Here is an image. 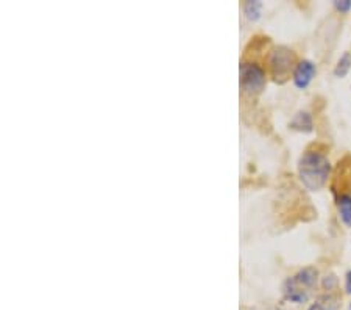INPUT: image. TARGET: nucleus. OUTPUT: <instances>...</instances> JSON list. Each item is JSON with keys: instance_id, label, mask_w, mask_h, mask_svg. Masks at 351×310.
<instances>
[{"instance_id": "nucleus-1", "label": "nucleus", "mask_w": 351, "mask_h": 310, "mask_svg": "<svg viewBox=\"0 0 351 310\" xmlns=\"http://www.w3.org/2000/svg\"><path fill=\"white\" fill-rule=\"evenodd\" d=\"M331 169L330 159L319 149H306L298 160V177L311 191H320L326 187Z\"/></svg>"}, {"instance_id": "nucleus-2", "label": "nucleus", "mask_w": 351, "mask_h": 310, "mask_svg": "<svg viewBox=\"0 0 351 310\" xmlns=\"http://www.w3.org/2000/svg\"><path fill=\"white\" fill-rule=\"evenodd\" d=\"M317 282H319V272L314 267H306L285 282L282 293H285L287 301L293 304H303L313 295Z\"/></svg>"}, {"instance_id": "nucleus-3", "label": "nucleus", "mask_w": 351, "mask_h": 310, "mask_svg": "<svg viewBox=\"0 0 351 310\" xmlns=\"http://www.w3.org/2000/svg\"><path fill=\"white\" fill-rule=\"evenodd\" d=\"M297 56L291 49L286 46L274 47L269 54V69L270 76L276 83H285L289 77L293 76L297 67Z\"/></svg>"}, {"instance_id": "nucleus-4", "label": "nucleus", "mask_w": 351, "mask_h": 310, "mask_svg": "<svg viewBox=\"0 0 351 310\" xmlns=\"http://www.w3.org/2000/svg\"><path fill=\"white\" fill-rule=\"evenodd\" d=\"M267 83L264 67L258 61L243 60L241 63V89L243 94L258 96Z\"/></svg>"}, {"instance_id": "nucleus-5", "label": "nucleus", "mask_w": 351, "mask_h": 310, "mask_svg": "<svg viewBox=\"0 0 351 310\" xmlns=\"http://www.w3.org/2000/svg\"><path fill=\"white\" fill-rule=\"evenodd\" d=\"M317 74V67L311 60H302L293 71L292 80L298 89H306Z\"/></svg>"}, {"instance_id": "nucleus-6", "label": "nucleus", "mask_w": 351, "mask_h": 310, "mask_svg": "<svg viewBox=\"0 0 351 310\" xmlns=\"http://www.w3.org/2000/svg\"><path fill=\"white\" fill-rule=\"evenodd\" d=\"M291 129L298 132H304V133L313 132L314 131L313 116H311L308 111H298L295 118L291 121Z\"/></svg>"}, {"instance_id": "nucleus-7", "label": "nucleus", "mask_w": 351, "mask_h": 310, "mask_svg": "<svg viewBox=\"0 0 351 310\" xmlns=\"http://www.w3.org/2000/svg\"><path fill=\"white\" fill-rule=\"evenodd\" d=\"M336 207H337L341 221L347 225V228H351V196L350 195L337 196Z\"/></svg>"}, {"instance_id": "nucleus-8", "label": "nucleus", "mask_w": 351, "mask_h": 310, "mask_svg": "<svg viewBox=\"0 0 351 310\" xmlns=\"http://www.w3.org/2000/svg\"><path fill=\"white\" fill-rule=\"evenodd\" d=\"M339 302L336 296H322L308 310H337Z\"/></svg>"}, {"instance_id": "nucleus-9", "label": "nucleus", "mask_w": 351, "mask_h": 310, "mask_svg": "<svg viewBox=\"0 0 351 310\" xmlns=\"http://www.w3.org/2000/svg\"><path fill=\"white\" fill-rule=\"evenodd\" d=\"M350 69H351V54L345 52L341 58H339L336 67H334V76L339 78H343L348 74Z\"/></svg>"}, {"instance_id": "nucleus-10", "label": "nucleus", "mask_w": 351, "mask_h": 310, "mask_svg": "<svg viewBox=\"0 0 351 310\" xmlns=\"http://www.w3.org/2000/svg\"><path fill=\"white\" fill-rule=\"evenodd\" d=\"M261 10H263V3L258 2V0H254V2L248 0V2H245V5H243V11H245L247 18L250 21H258L261 18Z\"/></svg>"}, {"instance_id": "nucleus-11", "label": "nucleus", "mask_w": 351, "mask_h": 310, "mask_svg": "<svg viewBox=\"0 0 351 310\" xmlns=\"http://www.w3.org/2000/svg\"><path fill=\"white\" fill-rule=\"evenodd\" d=\"M322 285L326 291H331L337 287V278L334 274H326L324 280H322Z\"/></svg>"}, {"instance_id": "nucleus-12", "label": "nucleus", "mask_w": 351, "mask_h": 310, "mask_svg": "<svg viewBox=\"0 0 351 310\" xmlns=\"http://www.w3.org/2000/svg\"><path fill=\"white\" fill-rule=\"evenodd\" d=\"M334 8L339 13H348L351 10V0H334Z\"/></svg>"}, {"instance_id": "nucleus-13", "label": "nucleus", "mask_w": 351, "mask_h": 310, "mask_svg": "<svg viewBox=\"0 0 351 310\" xmlns=\"http://www.w3.org/2000/svg\"><path fill=\"white\" fill-rule=\"evenodd\" d=\"M345 290H347L348 295H351V269L345 274Z\"/></svg>"}, {"instance_id": "nucleus-14", "label": "nucleus", "mask_w": 351, "mask_h": 310, "mask_svg": "<svg viewBox=\"0 0 351 310\" xmlns=\"http://www.w3.org/2000/svg\"><path fill=\"white\" fill-rule=\"evenodd\" d=\"M348 310H351V302H350V307H348Z\"/></svg>"}]
</instances>
